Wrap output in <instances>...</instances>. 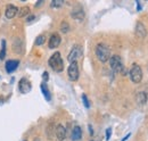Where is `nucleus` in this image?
I'll return each instance as SVG.
<instances>
[{
  "label": "nucleus",
  "instance_id": "1",
  "mask_svg": "<svg viewBox=\"0 0 148 141\" xmlns=\"http://www.w3.org/2000/svg\"><path fill=\"white\" fill-rule=\"evenodd\" d=\"M96 56L101 63H106L111 58V49L105 43H98L96 47Z\"/></svg>",
  "mask_w": 148,
  "mask_h": 141
},
{
  "label": "nucleus",
  "instance_id": "2",
  "mask_svg": "<svg viewBox=\"0 0 148 141\" xmlns=\"http://www.w3.org/2000/svg\"><path fill=\"white\" fill-rule=\"evenodd\" d=\"M48 64L57 73L63 72V70H64V62H63L62 55H60V53H58V51H56V53H54L51 55V57L48 60Z\"/></svg>",
  "mask_w": 148,
  "mask_h": 141
},
{
  "label": "nucleus",
  "instance_id": "3",
  "mask_svg": "<svg viewBox=\"0 0 148 141\" xmlns=\"http://www.w3.org/2000/svg\"><path fill=\"white\" fill-rule=\"evenodd\" d=\"M110 66H111L112 70L114 73H122L123 75H125L128 73V70H125L123 62L121 59V57L119 55H113L110 58Z\"/></svg>",
  "mask_w": 148,
  "mask_h": 141
},
{
  "label": "nucleus",
  "instance_id": "4",
  "mask_svg": "<svg viewBox=\"0 0 148 141\" xmlns=\"http://www.w3.org/2000/svg\"><path fill=\"white\" fill-rule=\"evenodd\" d=\"M130 79L133 83H140L143 80V70L138 64H133L129 70Z\"/></svg>",
  "mask_w": 148,
  "mask_h": 141
},
{
  "label": "nucleus",
  "instance_id": "5",
  "mask_svg": "<svg viewBox=\"0 0 148 141\" xmlns=\"http://www.w3.org/2000/svg\"><path fill=\"white\" fill-rule=\"evenodd\" d=\"M81 56H82V48L79 44H75L69 53L67 59L70 63H74V62H77V59H80Z\"/></svg>",
  "mask_w": 148,
  "mask_h": 141
},
{
  "label": "nucleus",
  "instance_id": "6",
  "mask_svg": "<svg viewBox=\"0 0 148 141\" xmlns=\"http://www.w3.org/2000/svg\"><path fill=\"white\" fill-rule=\"evenodd\" d=\"M67 75H69V79L71 81H76L79 79L80 72H79V66H77V63L76 62L70 64V66L67 68Z\"/></svg>",
  "mask_w": 148,
  "mask_h": 141
},
{
  "label": "nucleus",
  "instance_id": "7",
  "mask_svg": "<svg viewBox=\"0 0 148 141\" xmlns=\"http://www.w3.org/2000/svg\"><path fill=\"white\" fill-rule=\"evenodd\" d=\"M31 88H32V84L31 82L26 79V77H22L18 82V89L22 93H27L31 91Z\"/></svg>",
  "mask_w": 148,
  "mask_h": 141
},
{
  "label": "nucleus",
  "instance_id": "8",
  "mask_svg": "<svg viewBox=\"0 0 148 141\" xmlns=\"http://www.w3.org/2000/svg\"><path fill=\"white\" fill-rule=\"evenodd\" d=\"M18 13V7L15 6L14 3H8L7 7H6V12H5V15H6V18L8 19H12L14 18Z\"/></svg>",
  "mask_w": 148,
  "mask_h": 141
},
{
  "label": "nucleus",
  "instance_id": "9",
  "mask_svg": "<svg viewBox=\"0 0 148 141\" xmlns=\"http://www.w3.org/2000/svg\"><path fill=\"white\" fill-rule=\"evenodd\" d=\"M71 15H72V17H73L75 21L82 22L83 18H84V12H83V9H82L81 6H75L73 9H72Z\"/></svg>",
  "mask_w": 148,
  "mask_h": 141
},
{
  "label": "nucleus",
  "instance_id": "10",
  "mask_svg": "<svg viewBox=\"0 0 148 141\" xmlns=\"http://www.w3.org/2000/svg\"><path fill=\"white\" fill-rule=\"evenodd\" d=\"M62 42V38L58 33H53L50 35V39H49V42H48V47L50 49H55L57 48Z\"/></svg>",
  "mask_w": 148,
  "mask_h": 141
},
{
  "label": "nucleus",
  "instance_id": "11",
  "mask_svg": "<svg viewBox=\"0 0 148 141\" xmlns=\"http://www.w3.org/2000/svg\"><path fill=\"white\" fill-rule=\"evenodd\" d=\"M55 136L59 141H63L66 138V129L64 127V125L58 124L55 127Z\"/></svg>",
  "mask_w": 148,
  "mask_h": 141
},
{
  "label": "nucleus",
  "instance_id": "12",
  "mask_svg": "<svg viewBox=\"0 0 148 141\" xmlns=\"http://www.w3.org/2000/svg\"><path fill=\"white\" fill-rule=\"evenodd\" d=\"M136 34L140 36V38H146V35H147L146 26L141 22H138L137 25H136Z\"/></svg>",
  "mask_w": 148,
  "mask_h": 141
},
{
  "label": "nucleus",
  "instance_id": "13",
  "mask_svg": "<svg viewBox=\"0 0 148 141\" xmlns=\"http://www.w3.org/2000/svg\"><path fill=\"white\" fill-rule=\"evenodd\" d=\"M19 60L15 59V60H7L6 64H5V67H6V70L7 73H12L18 67Z\"/></svg>",
  "mask_w": 148,
  "mask_h": 141
},
{
  "label": "nucleus",
  "instance_id": "14",
  "mask_svg": "<svg viewBox=\"0 0 148 141\" xmlns=\"http://www.w3.org/2000/svg\"><path fill=\"white\" fill-rule=\"evenodd\" d=\"M82 138V130L80 126H74V129L72 130V133H71V139L73 141H77Z\"/></svg>",
  "mask_w": 148,
  "mask_h": 141
},
{
  "label": "nucleus",
  "instance_id": "15",
  "mask_svg": "<svg viewBox=\"0 0 148 141\" xmlns=\"http://www.w3.org/2000/svg\"><path fill=\"white\" fill-rule=\"evenodd\" d=\"M136 100H137V103H138L139 105H145L148 100L147 93H146L145 91H140V92H138L137 96H136Z\"/></svg>",
  "mask_w": 148,
  "mask_h": 141
},
{
  "label": "nucleus",
  "instance_id": "16",
  "mask_svg": "<svg viewBox=\"0 0 148 141\" xmlns=\"http://www.w3.org/2000/svg\"><path fill=\"white\" fill-rule=\"evenodd\" d=\"M40 89H41V92H42V94L45 96L46 100L50 101V100H51V94H50V91H49V89H48V86L46 84V82H42V83L40 84Z\"/></svg>",
  "mask_w": 148,
  "mask_h": 141
},
{
  "label": "nucleus",
  "instance_id": "17",
  "mask_svg": "<svg viewBox=\"0 0 148 141\" xmlns=\"http://www.w3.org/2000/svg\"><path fill=\"white\" fill-rule=\"evenodd\" d=\"M30 13V8L27 7V6H25V7H22V8H18V16L19 17H25L27 14Z\"/></svg>",
  "mask_w": 148,
  "mask_h": 141
},
{
  "label": "nucleus",
  "instance_id": "18",
  "mask_svg": "<svg viewBox=\"0 0 148 141\" xmlns=\"http://www.w3.org/2000/svg\"><path fill=\"white\" fill-rule=\"evenodd\" d=\"M45 41H46V35L43 34L38 35L37 39H36V46H42L45 43Z\"/></svg>",
  "mask_w": 148,
  "mask_h": 141
},
{
  "label": "nucleus",
  "instance_id": "19",
  "mask_svg": "<svg viewBox=\"0 0 148 141\" xmlns=\"http://www.w3.org/2000/svg\"><path fill=\"white\" fill-rule=\"evenodd\" d=\"M6 56V41L1 40V50H0V59H3Z\"/></svg>",
  "mask_w": 148,
  "mask_h": 141
},
{
  "label": "nucleus",
  "instance_id": "20",
  "mask_svg": "<svg viewBox=\"0 0 148 141\" xmlns=\"http://www.w3.org/2000/svg\"><path fill=\"white\" fill-rule=\"evenodd\" d=\"M60 30H62L63 33H67V32L70 31V24H69L67 22H62V24H60Z\"/></svg>",
  "mask_w": 148,
  "mask_h": 141
},
{
  "label": "nucleus",
  "instance_id": "21",
  "mask_svg": "<svg viewBox=\"0 0 148 141\" xmlns=\"http://www.w3.org/2000/svg\"><path fill=\"white\" fill-rule=\"evenodd\" d=\"M63 1L62 0H54V1H51L50 2V6L53 7V8H59V7H62L63 6Z\"/></svg>",
  "mask_w": 148,
  "mask_h": 141
},
{
  "label": "nucleus",
  "instance_id": "22",
  "mask_svg": "<svg viewBox=\"0 0 148 141\" xmlns=\"http://www.w3.org/2000/svg\"><path fill=\"white\" fill-rule=\"evenodd\" d=\"M82 100H83V104H84V107H86V108H89V107H90L89 100H88V97H87L84 93L82 94Z\"/></svg>",
  "mask_w": 148,
  "mask_h": 141
},
{
  "label": "nucleus",
  "instance_id": "23",
  "mask_svg": "<svg viewBox=\"0 0 148 141\" xmlns=\"http://www.w3.org/2000/svg\"><path fill=\"white\" fill-rule=\"evenodd\" d=\"M111 136H112V129L111 127H108L107 130H106V140L108 141L111 139Z\"/></svg>",
  "mask_w": 148,
  "mask_h": 141
},
{
  "label": "nucleus",
  "instance_id": "24",
  "mask_svg": "<svg viewBox=\"0 0 148 141\" xmlns=\"http://www.w3.org/2000/svg\"><path fill=\"white\" fill-rule=\"evenodd\" d=\"M43 79H45V82L48 80V73H47V72H45V74H43Z\"/></svg>",
  "mask_w": 148,
  "mask_h": 141
},
{
  "label": "nucleus",
  "instance_id": "25",
  "mask_svg": "<svg viewBox=\"0 0 148 141\" xmlns=\"http://www.w3.org/2000/svg\"><path fill=\"white\" fill-rule=\"evenodd\" d=\"M136 3H137V7H138V10L140 12V10H141V6H140V3H139V1H136Z\"/></svg>",
  "mask_w": 148,
  "mask_h": 141
},
{
  "label": "nucleus",
  "instance_id": "26",
  "mask_svg": "<svg viewBox=\"0 0 148 141\" xmlns=\"http://www.w3.org/2000/svg\"><path fill=\"white\" fill-rule=\"evenodd\" d=\"M34 18H36V16H34V15H32V16H30V17L27 18V22H31V21H33Z\"/></svg>",
  "mask_w": 148,
  "mask_h": 141
},
{
  "label": "nucleus",
  "instance_id": "27",
  "mask_svg": "<svg viewBox=\"0 0 148 141\" xmlns=\"http://www.w3.org/2000/svg\"><path fill=\"white\" fill-rule=\"evenodd\" d=\"M130 136H131V133H129V134H127V137H125V138H123V139H122V141L128 140V139H129V137H130Z\"/></svg>",
  "mask_w": 148,
  "mask_h": 141
},
{
  "label": "nucleus",
  "instance_id": "28",
  "mask_svg": "<svg viewBox=\"0 0 148 141\" xmlns=\"http://www.w3.org/2000/svg\"><path fill=\"white\" fill-rule=\"evenodd\" d=\"M89 131H90V133L92 134V127H91V125H89Z\"/></svg>",
  "mask_w": 148,
  "mask_h": 141
},
{
  "label": "nucleus",
  "instance_id": "29",
  "mask_svg": "<svg viewBox=\"0 0 148 141\" xmlns=\"http://www.w3.org/2000/svg\"><path fill=\"white\" fill-rule=\"evenodd\" d=\"M41 3H43V1H39V2H37V5H36V6H40Z\"/></svg>",
  "mask_w": 148,
  "mask_h": 141
},
{
  "label": "nucleus",
  "instance_id": "30",
  "mask_svg": "<svg viewBox=\"0 0 148 141\" xmlns=\"http://www.w3.org/2000/svg\"><path fill=\"white\" fill-rule=\"evenodd\" d=\"M34 141H40V140H39V139L37 138V139H34Z\"/></svg>",
  "mask_w": 148,
  "mask_h": 141
},
{
  "label": "nucleus",
  "instance_id": "31",
  "mask_svg": "<svg viewBox=\"0 0 148 141\" xmlns=\"http://www.w3.org/2000/svg\"><path fill=\"white\" fill-rule=\"evenodd\" d=\"M91 141H93V140H91Z\"/></svg>",
  "mask_w": 148,
  "mask_h": 141
}]
</instances>
